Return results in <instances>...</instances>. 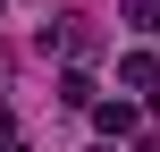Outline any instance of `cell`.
Segmentation results:
<instances>
[{"mask_svg":"<svg viewBox=\"0 0 160 152\" xmlns=\"http://www.w3.org/2000/svg\"><path fill=\"white\" fill-rule=\"evenodd\" d=\"M59 102H68V110H101V93H93V76H84V68H68V76H59Z\"/></svg>","mask_w":160,"mask_h":152,"instance_id":"cell-2","label":"cell"},{"mask_svg":"<svg viewBox=\"0 0 160 152\" xmlns=\"http://www.w3.org/2000/svg\"><path fill=\"white\" fill-rule=\"evenodd\" d=\"M93 152H118V144H93Z\"/></svg>","mask_w":160,"mask_h":152,"instance_id":"cell-5","label":"cell"},{"mask_svg":"<svg viewBox=\"0 0 160 152\" xmlns=\"http://www.w3.org/2000/svg\"><path fill=\"white\" fill-rule=\"evenodd\" d=\"M127 25H135L143 42H160V0H127Z\"/></svg>","mask_w":160,"mask_h":152,"instance_id":"cell-4","label":"cell"},{"mask_svg":"<svg viewBox=\"0 0 160 152\" xmlns=\"http://www.w3.org/2000/svg\"><path fill=\"white\" fill-rule=\"evenodd\" d=\"M0 8H8V0H0Z\"/></svg>","mask_w":160,"mask_h":152,"instance_id":"cell-6","label":"cell"},{"mask_svg":"<svg viewBox=\"0 0 160 152\" xmlns=\"http://www.w3.org/2000/svg\"><path fill=\"white\" fill-rule=\"evenodd\" d=\"M93 127H101V135H135V102H101Z\"/></svg>","mask_w":160,"mask_h":152,"instance_id":"cell-3","label":"cell"},{"mask_svg":"<svg viewBox=\"0 0 160 152\" xmlns=\"http://www.w3.org/2000/svg\"><path fill=\"white\" fill-rule=\"evenodd\" d=\"M118 85L143 93V110H160V59L152 51H127V59H118Z\"/></svg>","mask_w":160,"mask_h":152,"instance_id":"cell-1","label":"cell"}]
</instances>
